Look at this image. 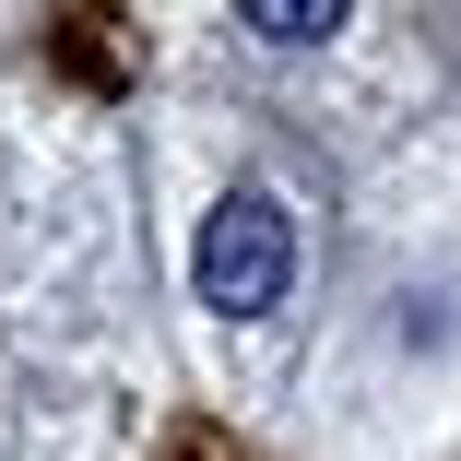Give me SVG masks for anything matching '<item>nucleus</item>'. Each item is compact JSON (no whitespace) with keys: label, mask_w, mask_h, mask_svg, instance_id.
Returning <instances> with one entry per match:
<instances>
[{"label":"nucleus","mask_w":461,"mask_h":461,"mask_svg":"<svg viewBox=\"0 0 461 461\" xmlns=\"http://www.w3.org/2000/svg\"><path fill=\"white\" fill-rule=\"evenodd\" d=\"M237 24H260L272 48H320V36H331L343 13H331V0H249V13H237Z\"/></svg>","instance_id":"nucleus-2"},{"label":"nucleus","mask_w":461,"mask_h":461,"mask_svg":"<svg viewBox=\"0 0 461 461\" xmlns=\"http://www.w3.org/2000/svg\"><path fill=\"white\" fill-rule=\"evenodd\" d=\"M202 308H225V320H260V308H285V285H296V225H285V202H260V190H237L213 225H202Z\"/></svg>","instance_id":"nucleus-1"}]
</instances>
